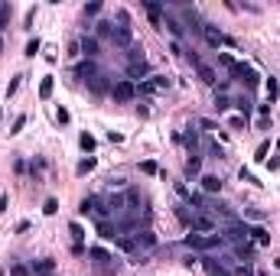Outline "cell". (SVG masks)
Wrapping results in <instances>:
<instances>
[{"label": "cell", "instance_id": "obj_18", "mask_svg": "<svg viewBox=\"0 0 280 276\" xmlns=\"http://www.w3.org/2000/svg\"><path fill=\"white\" fill-rule=\"evenodd\" d=\"M98 234H101L104 240H118L121 231H118V224H114V218H111V221H98Z\"/></svg>", "mask_w": 280, "mask_h": 276}, {"label": "cell", "instance_id": "obj_39", "mask_svg": "<svg viewBox=\"0 0 280 276\" xmlns=\"http://www.w3.org/2000/svg\"><path fill=\"white\" fill-rule=\"evenodd\" d=\"M59 211V202L56 198H46V205H42V215H56Z\"/></svg>", "mask_w": 280, "mask_h": 276}, {"label": "cell", "instance_id": "obj_41", "mask_svg": "<svg viewBox=\"0 0 280 276\" xmlns=\"http://www.w3.org/2000/svg\"><path fill=\"white\" fill-rule=\"evenodd\" d=\"M118 26H130V13L124 7H118Z\"/></svg>", "mask_w": 280, "mask_h": 276}, {"label": "cell", "instance_id": "obj_10", "mask_svg": "<svg viewBox=\"0 0 280 276\" xmlns=\"http://www.w3.org/2000/svg\"><path fill=\"white\" fill-rule=\"evenodd\" d=\"M130 237H134V244H137V254H140V250H153V247H156V237H153V231H150V228L134 231Z\"/></svg>", "mask_w": 280, "mask_h": 276}, {"label": "cell", "instance_id": "obj_42", "mask_svg": "<svg viewBox=\"0 0 280 276\" xmlns=\"http://www.w3.org/2000/svg\"><path fill=\"white\" fill-rule=\"evenodd\" d=\"M228 123H231V127H235V130H241V127H244V130H248V120H244V117H241V114H235V117H231Z\"/></svg>", "mask_w": 280, "mask_h": 276}, {"label": "cell", "instance_id": "obj_26", "mask_svg": "<svg viewBox=\"0 0 280 276\" xmlns=\"http://www.w3.org/2000/svg\"><path fill=\"white\" fill-rule=\"evenodd\" d=\"M95 166H98V159H95V156H85V159H82V163H78V166H75V172H78V175H88V172H91V169H95Z\"/></svg>", "mask_w": 280, "mask_h": 276}, {"label": "cell", "instance_id": "obj_6", "mask_svg": "<svg viewBox=\"0 0 280 276\" xmlns=\"http://www.w3.org/2000/svg\"><path fill=\"white\" fill-rule=\"evenodd\" d=\"M189 231L192 234H218V221L212 215H205V211H199V215H192Z\"/></svg>", "mask_w": 280, "mask_h": 276}, {"label": "cell", "instance_id": "obj_28", "mask_svg": "<svg viewBox=\"0 0 280 276\" xmlns=\"http://www.w3.org/2000/svg\"><path fill=\"white\" fill-rule=\"evenodd\" d=\"M52 85H56V82H52V75H46L39 82V97H42V101H49V97H52Z\"/></svg>", "mask_w": 280, "mask_h": 276}, {"label": "cell", "instance_id": "obj_15", "mask_svg": "<svg viewBox=\"0 0 280 276\" xmlns=\"http://www.w3.org/2000/svg\"><path fill=\"white\" fill-rule=\"evenodd\" d=\"M202 33H205V42H208L212 49H222V46H225V36L215 30L212 23H202Z\"/></svg>", "mask_w": 280, "mask_h": 276}, {"label": "cell", "instance_id": "obj_53", "mask_svg": "<svg viewBox=\"0 0 280 276\" xmlns=\"http://www.w3.org/2000/svg\"><path fill=\"white\" fill-rule=\"evenodd\" d=\"M244 215H248V218H254V221H261V218H264V211H258V208H248Z\"/></svg>", "mask_w": 280, "mask_h": 276}, {"label": "cell", "instance_id": "obj_20", "mask_svg": "<svg viewBox=\"0 0 280 276\" xmlns=\"http://www.w3.org/2000/svg\"><path fill=\"white\" fill-rule=\"evenodd\" d=\"M33 276H52L56 273V260H33Z\"/></svg>", "mask_w": 280, "mask_h": 276}, {"label": "cell", "instance_id": "obj_12", "mask_svg": "<svg viewBox=\"0 0 280 276\" xmlns=\"http://www.w3.org/2000/svg\"><path fill=\"white\" fill-rule=\"evenodd\" d=\"M192 65H196V72H199V78H202L205 85H212V88H215V68L208 65V62H202L199 56H192Z\"/></svg>", "mask_w": 280, "mask_h": 276}, {"label": "cell", "instance_id": "obj_37", "mask_svg": "<svg viewBox=\"0 0 280 276\" xmlns=\"http://www.w3.org/2000/svg\"><path fill=\"white\" fill-rule=\"evenodd\" d=\"M267 149H270V143L264 140V143L258 146V153H254V159H258V163H267Z\"/></svg>", "mask_w": 280, "mask_h": 276}, {"label": "cell", "instance_id": "obj_51", "mask_svg": "<svg viewBox=\"0 0 280 276\" xmlns=\"http://www.w3.org/2000/svg\"><path fill=\"white\" fill-rule=\"evenodd\" d=\"M170 52H173V56H182V42L173 39V42H170Z\"/></svg>", "mask_w": 280, "mask_h": 276}, {"label": "cell", "instance_id": "obj_27", "mask_svg": "<svg viewBox=\"0 0 280 276\" xmlns=\"http://www.w3.org/2000/svg\"><path fill=\"white\" fill-rule=\"evenodd\" d=\"M68 234H72V244H85V228L78 224V221L68 224Z\"/></svg>", "mask_w": 280, "mask_h": 276}, {"label": "cell", "instance_id": "obj_55", "mask_svg": "<svg viewBox=\"0 0 280 276\" xmlns=\"http://www.w3.org/2000/svg\"><path fill=\"white\" fill-rule=\"evenodd\" d=\"M258 130H270V117H258Z\"/></svg>", "mask_w": 280, "mask_h": 276}, {"label": "cell", "instance_id": "obj_40", "mask_svg": "<svg viewBox=\"0 0 280 276\" xmlns=\"http://www.w3.org/2000/svg\"><path fill=\"white\" fill-rule=\"evenodd\" d=\"M235 276H258V273L251 270V263H241V266H235Z\"/></svg>", "mask_w": 280, "mask_h": 276}, {"label": "cell", "instance_id": "obj_47", "mask_svg": "<svg viewBox=\"0 0 280 276\" xmlns=\"http://www.w3.org/2000/svg\"><path fill=\"white\" fill-rule=\"evenodd\" d=\"M56 120H59V123H62V127H65V123L72 120V117H68V111H65V108H59V111H56Z\"/></svg>", "mask_w": 280, "mask_h": 276}, {"label": "cell", "instance_id": "obj_22", "mask_svg": "<svg viewBox=\"0 0 280 276\" xmlns=\"http://www.w3.org/2000/svg\"><path fill=\"white\" fill-rule=\"evenodd\" d=\"M202 172V156H189L186 159V179H196Z\"/></svg>", "mask_w": 280, "mask_h": 276}, {"label": "cell", "instance_id": "obj_5", "mask_svg": "<svg viewBox=\"0 0 280 276\" xmlns=\"http://www.w3.org/2000/svg\"><path fill=\"white\" fill-rule=\"evenodd\" d=\"M72 75L78 78V82H95V78H98L101 75V68H98V62H95V59H82V62H75V65H72Z\"/></svg>", "mask_w": 280, "mask_h": 276}, {"label": "cell", "instance_id": "obj_48", "mask_svg": "<svg viewBox=\"0 0 280 276\" xmlns=\"http://www.w3.org/2000/svg\"><path fill=\"white\" fill-rule=\"evenodd\" d=\"M270 108H274V104H270V101H264V104H258V114H261V117H270Z\"/></svg>", "mask_w": 280, "mask_h": 276}, {"label": "cell", "instance_id": "obj_9", "mask_svg": "<svg viewBox=\"0 0 280 276\" xmlns=\"http://www.w3.org/2000/svg\"><path fill=\"white\" fill-rule=\"evenodd\" d=\"M111 42H114L118 49H130V46H134V33H130V26H114Z\"/></svg>", "mask_w": 280, "mask_h": 276}, {"label": "cell", "instance_id": "obj_38", "mask_svg": "<svg viewBox=\"0 0 280 276\" xmlns=\"http://www.w3.org/2000/svg\"><path fill=\"white\" fill-rule=\"evenodd\" d=\"M39 49H42V42H39V39H30V42H26V56H30V59L36 56Z\"/></svg>", "mask_w": 280, "mask_h": 276}, {"label": "cell", "instance_id": "obj_33", "mask_svg": "<svg viewBox=\"0 0 280 276\" xmlns=\"http://www.w3.org/2000/svg\"><path fill=\"white\" fill-rule=\"evenodd\" d=\"M140 172H144V175H156V172H160V166H156L153 159H144V163H140Z\"/></svg>", "mask_w": 280, "mask_h": 276}, {"label": "cell", "instance_id": "obj_46", "mask_svg": "<svg viewBox=\"0 0 280 276\" xmlns=\"http://www.w3.org/2000/svg\"><path fill=\"white\" fill-rule=\"evenodd\" d=\"M101 13V4H85V16H98Z\"/></svg>", "mask_w": 280, "mask_h": 276}, {"label": "cell", "instance_id": "obj_56", "mask_svg": "<svg viewBox=\"0 0 280 276\" xmlns=\"http://www.w3.org/2000/svg\"><path fill=\"white\" fill-rule=\"evenodd\" d=\"M7 205H10V198H7V195H0V215L7 211Z\"/></svg>", "mask_w": 280, "mask_h": 276}, {"label": "cell", "instance_id": "obj_13", "mask_svg": "<svg viewBox=\"0 0 280 276\" xmlns=\"http://www.w3.org/2000/svg\"><path fill=\"white\" fill-rule=\"evenodd\" d=\"M78 49H82L85 59H95L98 49H101V42H98V36H82V39H78Z\"/></svg>", "mask_w": 280, "mask_h": 276}, {"label": "cell", "instance_id": "obj_49", "mask_svg": "<svg viewBox=\"0 0 280 276\" xmlns=\"http://www.w3.org/2000/svg\"><path fill=\"white\" fill-rule=\"evenodd\" d=\"M33 20H36V7H30V10H26V20H23V23H26V30L33 26Z\"/></svg>", "mask_w": 280, "mask_h": 276}, {"label": "cell", "instance_id": "obj_14", "mask_svg": "<svg viewBox=\"0 0 280 276\" xmlns=\"http://www.w3.org/2000/svg\"><path fill=\"white\" fill-rule=\"evenodd\" d=\"M248 240H251L254 247H267V244H270V231L261 228V224H254V228L248 231Z\"/></svg>", "mask_w": 280, "mask_h": 276}, {"label": "cell", "instance_id": "obj_1", "mask_svg": "<svg viewBox=\"0 0 280 276\" xmlns=\"http://www.w3.org/2000/svg\"><path fill=\"white\" fill-rule=\"evenodd\" d=\"M225 237L222 234H189L182 237V247H189V250H215V247H222Z\"/></svg>", "mask_w": 280, "mask_h": 276}, {"label": "cell", "instance_id": "obj_36", "mask_svg": "<svg viewBox=\"0 0 280 276\" xmlns=\"http://www.w3.org/2000/svg\"><path fill=\"white\" fill-rule=\"evenodd\" d=\"M212 91H215V94H228V91H231V78H222V82H215Z\"/></svg>", "mask_w": 280, "mask_h": 276}, {"label": "cell", "instance_id": "obj_45", "mask_svg": "<svg viewBox=\"0 0 280 276\" xmlns=\"http://www.w3.org/2000/svg\"><path fill=\"white\" fill-rule=\"evenodd\" d=\"M23 127H26V114H20V117L13 120V127H10V133H20Z\"/></svg>", "mask_w": 280, "mask_h": 276}, {"label": "cell", "instance_id": "obj_43", "mask_svg": "<svg viewBox=\"0 0 280 276\" xmlns=\"http://www.w3.org/2000/svg\"><path fill=\"white\" fill-rule=\"evenodd\" d=\"M238 175H241V182H251V185H261V182L254 179V172H248V169H244V166H241V172H238Z\"/></svg>", "mask_w": 280, "mask_h": 276}, {"label": "cell", "instance_id": "obj_57", "mask_svg": "<svg viewBox=\"0 0 280 276\" xmlns=\"http://www.w3.org/2000/svg\"><path fill=\"white\" fill-rule=\"evenodd\" d=\"M264 276H270V273H264Z\"/></svg>", "mask_w": 280, "mask_h": 276}, {"label": "cell", "instance_id": "obj_17", "mask_svg": "<svg viewBox=\"0 0 280 276\" xmlns=\"http://www.w3.org/2000/svg\"><path fill=\"white\" fill-rule=\"evenodd\" d=\"M144 10H147V16H150V23H153V26H160L166 4H153V0H147V4H144Z\"/></svg>", "mask_w": 280, "mask_h": 276}, {"label": "cell", "instance_id": "obj_11", "mask_svg": "<svg viewBox=\"0 0 280 276\" xmlns=\"http://www.w3.org/2000/svg\"><path fill=\"white\" fill-rule=\"evenodd\" d=\"M111 88H114V78H108V75H98L95 82L88 85V91L95 97H104V94H111Z\"/></svg>", "mask_w": 280, "mask_h": 276}, {"label": "cell", "instance_id": "obj_34", "mask_svg": "<svg viewBox=\"0 0 280 276\" xmlns=\"http://www.w3.org/2000/svg\"><path fill=\"white\" fill-rule=\"evenodd\" d=\"M10 276H33V270H30L26 263H13V266H10Z\"/></svg>", "mask_w": 280, "mask_h": 276}, {"label": "cell", "instance_id": "obj_24", "mask_svg": "<svg viewBox=\"0 0 280 276\" xmlns=\"http://www.w3.org/2000/svg\"><path fill=\"white\" fill-rule=\"evenodd\" d=\"M264 91H267V101H270V104H274V101H277V94H280V82H277V78H274V75H270V78H267V82H264Z\"/></svg>", "mask_w": 280, "mask_h": 276}, {"label": "cell", "instance_id": "obj_21", "mask_svg": "<svg viewBox=\"0 0 280 276\" xmlns=\"http://www.w3.org/2000/svg\"><path fill=\"white\" fill-rule=\"evenodd\" d=\"M231 104L238 108V114H241L244 120H248V117H251V111H254V101H251V97H244V94H241V97H235Z\"/></svg>", "mask_w": 280, "mask_h": 276}, {"label": "cell", "instance_id": "obj_35", "mask_svg": "<svg viewBox=\"0 0 280 276\" xmlns=\"http://www.w3.org/2000/svg\"><path fill=\"white\" fill-rule=\"evenodd\" d=\"M95 33H98V39H101V36H111V33H114V23L101 20V23H98V30H95Z\"/></svg>", "mask_w": 280, "mask_h": 276}, {"label": "cell", "instance_id": "obj_54", "mask_svg": "<svg viewBox=\"0 0 280 276\" xmlns=\"http://www.w3.org/2000/svg\"><path fill=\"white\" fill-rule=\"evenodd\" d=\"M108 185H111V189H118V192H121V189H124L127 182H124V179H108Z\"/></svg>", "mask_w": 280, "mask_h": 276}, {"label": "cell", "instance_id": "obj_31", "mask_svg": "<svg viewBox=\"0 0 280 276\" xmlns=\"http://www.w3.org/2000/svg\"><path fill=\"white\" fill-rule=\"evenodd\" d=\"M78 146H82L85 153H95V137L91 133H82V137H78Z\"/></svg>", "mask_w": 280, "mask_h": 276}, {"label": "cell", "instance_id": "obj_50", "mask_svg": "<svg viewBox=\"0 0 280 276\" xmlns=\"http://www.w3.org/2000/svg\"><path fill=\"white\" fill-rule=\"evenodd\" d=\"M16 88H20V75H16L10 85H7V97H10V94H16Z\"/></svg>", "mask_w": 280, "mask_h": 276}, {"label": "cell", "instance_id": "obj_7", "mask_svg": "<svg viewBox=\"0 0 280 276\" xmlns=\"http://www.w3.org/2000/svg\"><path fill=\"white\" fill-rule=\"evenodd\" d=\"M248 224H241V221H235V224H228L225 231H218L225 240H231V244H248Z\"/></svg>", "mask_w": 280, "mask_h": 276}, {"label": "cell", "instance_id": "obj_32", "mask_svg": "<svg viewBox=\"0 0 280 276\" xmlns=\"http://www.w3.org/2000/svg\"><path fill=\"white\" fill-rule=\"evenodd\" d=\"M235 62H238V59H235L231 52H218V65H225V68H228V72L235 68Z\"/></svg>", "mask_w": 280, "mask_h": 276}, {"label": "cell", "instance_id": "obj_44", "mask_svg": "<svg viewBox=\"0 0 280 276\" xmlns=\"http://www.w3.org/2000/svg\"><path fill=\"white\" fill-rule=\"evenodd\" d=\"M173 189H176V195H179L182 202H189V195H192V192H189V189H186V185H182V182H176V185H173Z\"/></svg>", "mask_w": 280, "mask_h": 276}, {"label": "cell", "instance_id": "obj_2", "mask_svg": "<svg viewBox=\"0 0 280 276\" xmlns=\"http://www.w3.org/2000/svg\"><path fill=\"white\" fill-rule=\"evenodd\" d=\"M88 257H91V266L98 270L101 276H111V273H118V263H114V257H111L104 247H88Z\"/></svg>", "mask_w": 280, "mask_h": 276}, {"label": "cell", "instance_id": "obj_25", "mask_svg": "<svg viewBox=\"0 0 280 276\" xmlns=\"http://www.w3.org/2000/svg\"><path fill=\"white\" fill-rule=\"evenodd\" d=\"M192 215H196V211H189V205L182 202V205H176V218H179V224H192Z\"/></svg>", "mask_w": 280, "mask_h": 276}, {"label": "cell", "instance_id": "obj_4", "mask_svg": "<svg viewBox=\"0 0 280 276\" xmlns=\"http://www.w3.org/2000/svg\"><path fill=\"white\" fill-rule=\"evenodd\" d=\"M228 75H231V82H241L248 91H251V88H258V72L248 65V62H235V68Z\"/></svg>", "mask_w": 280, "mask_h": 276}, {"label": "cell", "instance_id": "obj_23", "mask_svg": "<svg viewBox=\"0 0 280 276\" xmlns=\"http://www.w3.org/2000/svg\"><path fill=\"white\" fill-rule=\"evenodd\" d=\"M235 257H238V260H244V263H251V257H254V244H235Z\"/></svg>", "mask_w": 280, "mask_h": 276}, {"label": "cell", "instance_id": "obj_16", "mask_svg": "<svg viewBox=\"0 0 280 276\" xmlns=\"http://www.w3.org/2000/svg\"><path fill=\"white\" fill-rule=\"evenodd\" d=\"M179 143H186L189 156H199V130H192V127H189V130L179 137Z\"/></svg>", "mask_w": 280, "mask_h": 276}, {"label": "cell", "instance_id": "obj_30", "mask_svg": "<svg viewBox=\"0 0 280 276\" xmlns=\"http://www.w3.org/2000/svg\"><path fill=\"white\" fill-rule=\"evenodd\" d=\"M228 108H231V97H228V94H215V111L225 114Z\"/></svg>", "mask_w": 280, "mask_h": 276}, {"label": "cell", "instance_id": "obj_19", "mask_svg": "<svg viewBox=\"0 0 280 276\" xmlns=\"http://www.w3.org/2000/svg\"><path fill=\"white\" fill-rule=\"evenodd\" d=\"M202 195H218L222 192V179H218V175H202Z\"/></svg>", "mask_w": 280, "mask_h": 276}, {"label": "cell", "instance_id": "obj_52", "mask_svg": "<svg viewBox=\"0 0 280 276\" xmlns=\"http://www.w3.org/2000/svg\"><path fill=\"white\" fill-rule=\"evenodd\" d=\"M68 56H72V59H75V56H82V49H78V39H75V42H68Z\"/></svg>", "mask_w": 280, "mask_h": 276}, {"label": "cell", "instance_id": "obj_3", "mask_svg": "<svg viewBox=\"0 0 280 276\" xmlns=\"http://www.w3.org/2000/svg\"><path fill=\"white\" fill-rule=\"evenodd\" d=\"M111 97H114V104H130L137 97V85L130 78H118L114 88H111Z\"/></svg>", "mask_w": 280, "mask_h": 276}, {"label": "cell", "instance_id": "obj_29", "mask_svg": "<svg viewBox=\"0 0 280 276\" xmlns=\"http://www.w3.org/2000/svg\"><path fill=\"white\" fill-rule=\"evenodd\" d=\"M30 172L36 175V179H42V172H46V159H42V156H33V163H30Z\"/></svg>", "mask_w": 280, "mask_h": 276}, {"label": "cell", "instance_id": "obj_8", "mask_svg": "<svg viewBox=\"0 0 280 276\" xmlns=\"http://www.w3.org/2000/svg\"><path fill=\"white\" fill-rule=\"evenodd\" d=\"M127 78H130L134 85L147 82V78H150V65H147V59H144V62H130V65H127Z\"/></svg>", "mask_w": 280, "mask_h": 276}]
</instances>
